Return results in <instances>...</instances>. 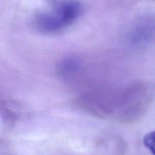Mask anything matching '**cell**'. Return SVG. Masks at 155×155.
I'll list each match as a JSON object with an SVG mask.
<instances>
[{
    "instance_id": "obj_1",
    "label": "cell",
    "mask_w": 155,
    "mask_h": 155,
    "mask_svg": "<svg viewBox=\"0 0 155 155\" xmlns=\"http://www.w3.org/2000/svg\"><path fill=\"white\" fill-rule=\"evenodd\" d=\"M82 5L78 0H64L53 12L64 28L73 23L81 15Z\"/></svg>"
},
{
    "instance_id": "obj_2",
    "label": "cell",
    "mask_w": 155,
    "mask_h": 155,
    "mask_svg": "<svg viewBox=\"0 0 155 155\" xmlns=\"http://www.w3.org/2000/svg\"><path fill=\"white\" fill-rule=\"evenodd\" d=\"M35 24L37 29L44 33H54L63 28L54 13L39 15L35 19Z\"/></svg>"
},
{
    "instance_id": "obj_3",
    "label": "cell",
    "mask_w": 155,
    "mask_h": 155,
    "mask_svg": "<svg viewBox=\"0 0 155 155\" xmlns=\"http://www.w3.org/2000/svg\"><path fill=\"white\" fill-rule=\"evenodd\" d=\"M144 143L145 145L149 148L151 152L153 153L154 151V133H151L148 134L144 139Z\"/></svg>"
},
{
    "instance_id": "obj_4",
    "label": "cell",
    "mask_w": 155,
    "mask_h": 155,
    "mask_svg": "<svg viewBox=\"0 0 155 155\" xmlns=\"http://www.w3.org/2000/svg\"><path fill=\"white\" fill-rule=\"evenodd\" d=\"M49 1H55L56 0H49Z\"/></svg>"
}]
</instances>
